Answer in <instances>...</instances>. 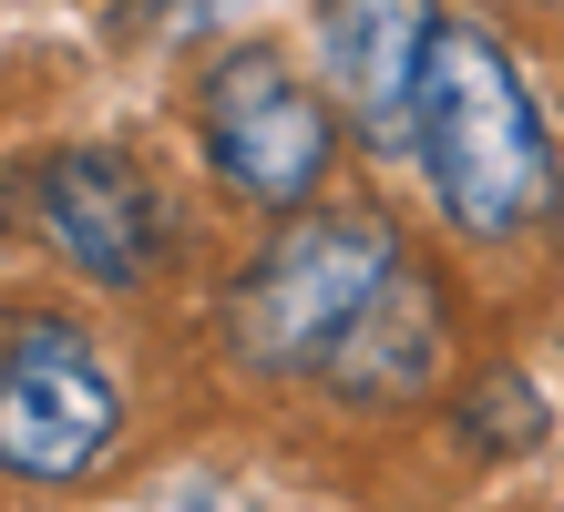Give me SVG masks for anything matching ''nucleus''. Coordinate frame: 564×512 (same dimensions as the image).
<instances>
[{
    "instance_id": "39448f33",
    "label": "nucleus",
    "mask_w": 564,
    "mask_h": 512,
    "mask_svg": "<svg viewBox=\"0 0 564 512\" xmlns=\"http://www.w3.org/2000/svg\"><path fill=\"white\" fill-rule=\"evenodd\" d=\"M31 226H42V247L73 266L83 287H144L164 266V195L134 154L113 144H62L31 164Z\"/></svg>"
},
{
    "instance_id": "f03ea898",
    "label": "nucleus",
    "mask_w": 564,
    "mask_h": 512,
    "mask_svg": "<svg viewBox=\"0 0 564 512\" xmlns=\"http://www.w3.org/2000/svg\"><path fill=\"white\" fill-rule=\"evenodd\" d=\"M401 226L370 205H297L278 236L226 277V359L247 380H328L339 338L401 266Z\"/></svg>"
},
{
    "instance_id": "f257e3e1",
    "label": "nucleus",
    "mask_w": 564,
    "mask_h": 512,
    "mask_svg": "<svg viewBox=\"0 0 564 512\" xmlns=\"http://www.w3.org/2000/svg\"><path fill=\"white\" fill-rule=\"evenodd\" d=\"M411 164L421 195L462 247H523L554 226L564 205V164L544 133V102L523 92L513 52L473 21H442L421 73V113H411Z\"/></svg>"
},
{
    "instance_id": "0eeeda50",
    "label": "nucleus",
    "mask_w": 564,
    "mask_h": 512,
    "mask_svg": "<svg viewBox=\"0 0 564 512\" xmlns=\"http://www.w3.org/2000/svg\"><path fill=\"white\" fill-rule=\"evenodd\" d=\"M452 380V297L431 277L421 257L390 266V287L359 307V328L339 338V359H328V390L349 410H411Z\"/></svg>"
},
{
    "instance_id": "7ed1b4c3",
    "label": "nucleus",
    "mask_w": 564,
    "mask_h": 512,
    "mask_svg": "<svg viewBox=\"0 0 564 512\" xmlns=\"http://www.w3.org/2000/svg\"><path fill=\"white\" fill-rule=\"evenodd\" d=\"M195 144H206V175L237 205L297 216V205H318L349 123H339V102H328V83H308L278 42H237L195 83Z\"/></svg>"
},
{
    "instance_id": "20e7f679",
    "label": "nucleus",
    "mask_w": 564,
    "mask_h": 512,
    "mask_svg": "<svg viewBox=\"0 0 564 512\" xmlns=\"http://www.w3.org/2000/svg\"><path fill=\"white\" fill-rule=\"evenodd\" d=\"M123 451V380L73 318L21 307L0 318V471L31 492L93 482Z\"/></svg>"
},
{
    "instance_id": "6e6552de",
    "label": "nucleus",
    "mask_w": 564,
    "mask_h": 512,
    "mask_svg": "<svg viewBox=\"0 0 564 512\" xmlns=\"http://www.w3.org/2000/svg\"><path fill=\"white\" fill-rule=\"evenodd\" d=\"M554 236H564V205H554Z\"/></svg>"
},
{
    "instance_id": "423d86ee",
    "label": "nucleus",
    "mask_w": 564,
    "mask_h": 512,
    "mask_svg": "<svg viewBox=\"0 0 564 512\" xmlns=\"http://www.w3.org/2000/svg\"><path fill=\"white\" fill-rule=\"evenodd\" d=\"M431 42H442V11H431V0H318V21H308L318 83H328L339 123L370 154H411Z\"/></svg>"
}]
</instances>
